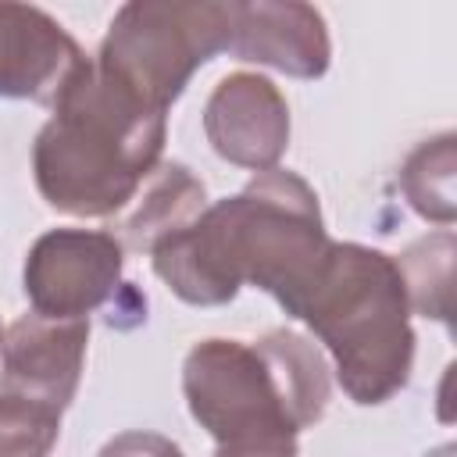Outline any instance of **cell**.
I'll return each mask as SVG.
<instances>
[{"mask_svg":"<svg viewBox=\"0 0 457 457\" xmlns=\"http://www.w3.org/2000/svg\"><path fill=\"white\" fill-rule=\"evenodd\" d=\"M328 246L318 193L296 171L268 168L189 228L161 239L150 257L157 278L186 303L218 307L257 286L289 314Z\"/></svg>","mask_w":457,"mask_h":457,"instance_id":"cell-1","label":"cell"},{"mask_svg":"<svg viewBox=\"0 0 457 457\" xmlns=\"http://www.w3.org/2000/svg\"><path fill=\"white\" fill-rule=\"evenodd\" d=\"M168 114L107 82L93 61L61 89L32 146L39 196L75 218L125 211L157 171Z\"/></svg>","mask_w":457,"mask_h":457,"instance_id":"cell-2","label":"cell"},{"mask_svg":"<svg viewBox=\"0 0 457 457\" xmlns=\"http://www.w3.org/2000/svg\"><path fill=\"white\" fill-rule=\"evenodd\" d=\"M289 318H300L332 353L343 393L375 407L396 396L414 368L411 303L389 253L332 243Z\"/></svg>","mask_w":457,"mask_h":457,"instance_id":"cell-3","label":"cell"},{"mask_svg":"<svg viewBox=\"0 0 457 457\" xmlns=\"http://www.w3.org/2000/svg\"><path fill=\"white\" fill-rule=\"evenodd\" d=\"M236 0H136L111 18L93 68L168 114L193 71L228 50Z\"/></svg>","mask_w":457,"mask_h":457,"instance_id":"cell-4","label":"cell"},{"mask_svg":"<svg viewBox=\"0 0 457 457\" xmlns=\"http://www.w3.org/2000/svg\"><path fill=\"white\" fill-rule=\"evenodd\" d=\"M182 393L214 457H296L300 425L257 343L200 339L186 353Z\"/></svg>","mask_w":457,"mask_h":457,"instance_id":"cell-5","label":"cell"},{"mask_svg":"<svg viewBox=\"0 0 457 457\" xmlns=\"http://www.w3.org/2000/svg\"><path fill=\"white\" fill-rule=\"evenodd\" d=\"M125 250L104 228H50L25 257L21 286L36 314L75 321L93 314L121 282Z\"/></svg>","mask_w":457,"mask_h":457,"instance_id":"cell-6","label":"cell"},{"mask_svg":"<svg viewBox=\"0 0 457 457\" xmlns=\"http://www.w3.org/2000/svg\"><path fill=\"white\" fill-rule=\"evenodd\" d=\"M89 321H57L43 314L18 318L0 343V396L29 400L64 414L75 400L86 364Z\"/></svg>","mask_w":457,"mask_h":457,"instance_id":"cell-7","label":"cell"},{"mask_svg":"<svg viewBox=\"0 0 457 457\" xmlns=\"http://www.w3.org/2000/svg\"><path fill=\"white\" fill-rule=\"evenodd\" d=\"M211 150L250 171H268L289 146V107L278 86L253 71L225 75L204 107Z\"/></svg>","mask_w":457,"mask_h":457,"instance_id":"cell-8","label":"cell"},{"mask_svg":"<svg viewBox=\"0 0 457 457\" xmlns=\"http://www.w3.org/2000/svg\"><path fill=\"white\" fill-rule=\"evenodd\" d=\"M89 64L57 18L32 4L0 0V100L50 104Z\"/></svg>","mask_w":457,"mask_h":457,"instance_id":"cell-9","label":"cell"},{"mask_svg":"<svg viewBox=\"0 0 457 457\" xmlns=\"http://www.w3.org/2000/svg\"><path fill=\"white\" fill-rule=\"evenodd\" d=\"M228 54L293 79H321L332 61V43L318 7L300 0H253L236 4Z\"/></svg>","mask_w":457,"mask_h":457,"instance_id":"cell-10","label":"cell"},{"mask_svg":"<svg viewBox=\"0 0 457 457\" xmlns=\"http://www.w3.org/2000/svg\"><path fill=\"white\" fill-rule=\"evenodd\" d=\"M146 189L136 193L129 214L114 225L121 250H154L161 239L189 228L207 211L204 182L186 164H157V171L143 182Z\"/></svg>","mask_w":457,"mask_h":457,"instance_id":"cell-11","label":"cell"},{"mask_svg":"<svg viewBox=\"0 0 457 457\" xmlns=\"http://www.w3.org/2000/svg\"><path fill=\"white\" fill-rule=\"evenodd\" d=\"M257 346L271 361V368L289 396L300 432L311 428L314 421H321V414L328 407V368H325L321 350L289 328H275V332L261 336Z\"/></svg>","mask_w":457,"mask_h":457,"instance_id":"cell-12","label":"cell"},{"mask_svg":"<svg viewBox=\"0 0 457 457\" xmlns=\"http://www.w3.org/2000/svg\"><path fill=\"white\" fill-rule=\"evenodd\" d=\"M453 232L439 228L418 243H411L396 261L403 289H407V303L411 311H418L421 318H436L443 325H450L453 318Z\"/></svg>","mask_w":457,"mask_h":457,"instance_id":"cell-13","label":"cell"},{"mask_svg":"<svg viewBox=\"0 0 457 457\" xmlns=\"http://www.w3.org/2000/svg\"><path fill=\"white\" fill-rule=\"evenodd\" d=\"M453 132L425 139L400 168V189L407 204L436 225H450L457 218L453 200Z\"/></svg>","mask_w":457,"mask_h":457,"instance_id":"cell-14","label":"cell"},{"mask_svg":"<svg viewBox=\"0 0 457 457\" xmlns=\"http://www.w3.org/2000/svg\"><path fill=\"white\" fill-rule=\"evenodd\" d=\"M61 436V414L29 400L0 396V457H50Z\"/></svg>","mask_w":457,"mask_h":457,"instance_id":"cell-15","label":"cell"},{"mask_svg":"<svg viewBox=\"0 0 457 457\" xmlns=\"http://www.w3.org/2000/svg\"><path fill=\"white\" fill-rule=\"evenodd\" d=\"M96 457H182V450L168 436L136 428V432H121L111 443H104V450Z\"/></svg>","mask_w":457,"mask_h":457,"instance_id":"cell-16","label":"cell"},{"mask_svg":"<svg viewBox=\"0 0 457 457\" xmlns=\"http://www.w3.org/2000/svg\"><path fill=\"white\" fill-rule=\"evenodd\" d=\"M0 343H4V328H0Z\"/></svg>","mask_w":457,"mask_h":457,"instance_id":"cell-17","label":"cell"}]
</instances>
